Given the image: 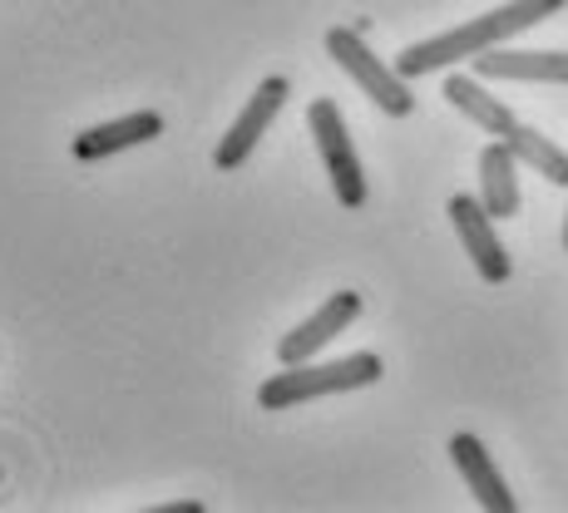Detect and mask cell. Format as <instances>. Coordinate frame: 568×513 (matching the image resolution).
<instances>
[{
    "label": "cell",
    "mask_w": 568,
    "mask_h": 513,
    "mask_svg": "<svg viewBox=\"0 0 568 513\" xmlns=\"http://www.w3.org/2000/svg\"><path fill=\"white\" fill-rule=\"evenodd\" d=\"M564 6H568V0H509V6L489 10V16L465 20V25L445 30V35H430V40H420V45L400 50L396 70L406 74V80H420V74H435V70H450V64L475 60V54H485V50L505 45V40L524 35V30L544 25V20L559 16Z\"/></svg>",
    "instance_id": "6da1fadb"
},
{
    "label": "cell",
    "mask_w": 568,
    "mask_h": 513,
    "mask_svg": "<svg viewBox=\"0 0 568 513\" xmlns=\"http://www.w3.org/2000/svg\"><path fill=\"white\" fill-rule=\"evenodd\" d=\"M386 376L376 351H356V356H342V360H297V366H282L277 376H267L257 386V406L282 414V410H297V406H312V400H326V396H346V390H366Z\"/></svg>",
    "instance_id": "7a4b0ae2"
},
{
    "label": "cell",
    "mask_w": 568,
    "mask_h": 513,
    "mask_svg": "<svg viewBox=\"0 0 568 513\" xmlns=\"http://www.w3.org/2000/svg\"><path fill=\"white\" fill-rule=\"evenodd\" d=\"M326 54H332L336 64H342L346 74H352L356 84H362V94L376 109H386L390 119H406L415 109V94L406 84V74L396 70V64L376 60V50L362 40V30L356 25H332L326 30Z\"/></svg>",
    "instance_id": "3957f363"
},
{
    "label": "cell",
    "mask_w": 568,
    "mask_h": 513,
    "mask_svg": "<svg viewBox=\"0 0 568 513\" xmlns=\"http://www.w3.org/2000/svg\"><path fill=\"white\" fill-rule=\"evenodd\" d=\"M307 129H312V144H316V154H322V163H326V178H332L342 207H362L366 203V173H362L352 129H346L336 100H312L307 104Z\"/></svg>",
    "instance_id": "277c9868"
},
{
    "label": "cell",
    "mask_w": 568,
    "mask_h": 513,
    "mask_svg": "<svg viewBox=\"0 0 568 513\" xmlns=\"http://www.w3.org/2000/svg\"><path fill=\"white\" fill-rule=\"evenodd\" d=\"M287 94H292V84H287V74H272V80H262L257 84V94L243 104V114L233 119V129L223 134V144H217V154L213 163L223 173H233V168H243L247 158H253V148L262 144V134L272 129V119L282 114V104H287Z\"/></svg>",
    "instance_id": "5b68a950"
},
{
    "label": "cell",
    "mask_w": 568,
    "mask_h": 513,
    "mask_svg": "<svg viewBox=\"0 0 568 513\" xmlns=\"http://www.w3.org/2000/svg\"><path fill=\"white\" fill-rule=\"evenodd\" d=\"M450 223L455 233H460L469 261H475L479 281H489V287H499V281H509V271H515V261H509L505 243H499L495 233V217H489V207L479 198H469V193H455L450 198Z\"/></svg>",
    "instance_id": "8992f818"
},
{
    "label": "cell",
    "mask_w": 568,
    "mask_h": 513,
    "mask_svg": "<svg viewBox=\"0 0 568 513\" xmlns=\"http://www.w3.org/2000/svg\"><path fill=\"white\" fill-rule=\"evenodd\" d=\"M362 316V297L356 291H332V297L316 307L302 326H292L287 336L277 341V360L282 366H297V360H312L322 346H332L336 336L346 331V326Z\"/></svg>",
    "instance_id": "52a82bcc"
},
{
    "label": "cell",
    "mask_w": 568,
    "mask_h": 513,
    "mask_svg": "<svg viewBox=\"0 0 568 513\" xmlns=\"http://www.w3.org/2000/svg\"><path fill=\"white\" fill-rule=\"evenodd\" d=\"M159 134H163V114L134 109V114H124V119H109V124H94V129H84V134H74L70 154L80 163H100L109 154H124V148L154 144Z\"/></svg>",
    "instance_id": "ba28073f"
},
{
    "label": "cell",
    "mask_w": 568,
    "mask_h": 513,
    "mask_svg": "<svg viewBox=\"0 0 568 513\" xmlns=\"http://www.w3.org/2000/svg\"><path fill=\"white\" fill-rule=\"evenodd\" d=\"M479 80H524V84H568V50H485L475 54Z\"/></svg>",
    "instance_id": "9c48e42d"
},
{
    "label": "cell",
    "mask_w": 568,
    "mask_h": 513,
    "mask_svg": "<svg viewBox=\"0 0 568 513\" xmlns=\"http://www.w3.org/2000/svg\"><path fill=\"white\" fill-rule=\"evenodd\" d=\"M450 460H455L460 479L469 484V494H475V504L485 509V513H515L519 509V499L509 494L505 474L495 469L489 450L475 440V434H455V440H450Z\"/></svg>",
    "instance_id": "30bf717a"
},
{
    "label": "cell",
    "mask_w": 568,
    "mask_h": 513,
    "mask_svg": "<svg viewBox=\"0 0 568 513\" xmlns=\"http://www.w3.org/2000/svg\"><path fill=\"white\" fill-rule=\"evenodd\" d=\"M479 203L489 217H519V158L505 138L479 148Z\"/></svg>",
    "instance_id": "8fae6325"
},
{
    "label": "cell",
    "mask_w": 568,
    "mask_h": 513,
    "mask_svg": "<svg viewBox=\"0 0 568 513\" xmlns=\"http://www.w3.org/2000/svg\"><path fill=\"white\" fill-rule=\"evenodd\" d=\"M445 100L460 109L469 124L485 129L489 138H505L509 129L519 124L515 109H509L505 100H495V94L485 90V80H479V74H450V80H445Z\"/></svg>",
    "instance_id": "7c38bea8"
},
{
    "label": "cell",
    "mask_w": 568,
    "mask_h": 513,
    "mask_svg": "<svg viewBox=\"0 0 568 513\" xmlns=\"http://www.w3.org/2000/svg\"><path fill=\"white\" fill-rule=\"evenodd\" d=\"M505 144L515 148V158L524 163V168H534L544 183H554V188H568V154L554 138H544L539 129H529V124H515L505 134Z\"/></svg>",
    "instance_id": "4fadbf2b"
},
{
    "label": "cell",
    "mask_w": 568,
    "mask_h": 513,
    "mask_svg": "<svg viewBox=\"0 0 568 513\" xmlns=\"http://www.w3.org/2000/svg\"><path fill=\"white\" fill-rule=\"evenodd\" d=\"M144 513H203L199 499H183V504H159V509H144Z\"/></svg>",
    "instance_id": "5bb4252c"
},
{
    "label": "cell",
    "mask_w": 568,
    "mask_h": 513,
    "mask_svg": "<svg viewBox=\"0 0 568 513\" xmlns=\"http://www.w3.org/2000/svg\"><path fill=\"white\" fill-rule=\"evenodd\" d=\"M564 247H568V217H564Z\"/></svg>",
    "instance_id": "9a60e30c"
}]
</instances>
